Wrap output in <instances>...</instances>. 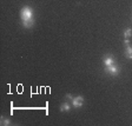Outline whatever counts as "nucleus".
I'll return each instance as SVG.
<instances>
[{
	"mask_svg": "<svg viewBox=\"0 0 132 126\" xmlns=\"http://www.w3.org/2000/svg\"><path fill=\"white\" fill-rule=\"evenodd\" d=\"M0 121H1V125H5V126H7V125H10V124H11V121H10V119L5 118V117H1V119H0Z\"/></svg>",
	"mask_w": 132,
	"mask_h": 126,
	"instance_id": "nucleus-9",
	"label": "nucleus"
},
{
	"mask_svg": "<svg viewBox=\"0 0 132 126\" xmlns=\"http://www.w3.org/2000/svg\"><path fill=\"white\" fill-rule=\"evenodd\" d=\"M104 71L106 72L107 74H110V75L117 77L119 74V72H120V69H119V66L117 65V64H113V65H110V66H105Z\"/></svg>",
	"mask_w": 132,
	"mask_h": 126,
	"instance_id": "nucleus-2",
	"label": "nucleus"
},
{
	"mask_svg": "<svg viewBox=\"0 0 132 126\" xmlns=\"http://www.w3.org/2000/svg\"><path fill=\"white\" fill-rule=\"evenodd\" d=\"M131 36H132V30L131 28H126V30L124 31V38L129 39V38H131Z\"/></svg>",
	"mask_w": 132,
	"mask_h": 126,
	"instance_id": "nucleus-8",
	"label": "nucleus"
},
{
	"mask_svg": "<svg viewBox=\"0 0 132 126\" xmlns=\"http://www.w3.org/2000/svg\"><path fill=\"white\" fill-rule=\"evenodd\" d=\"M103 63H104V66L113 65V64H116V58L112 54H105L103 58Z\"/></svg>",
	"mask_w": 132,
	"mask_h": 126,
	"instance_id": "nucleus-3",
	"label": "nucleus"
},
{
	"mask_svg": "<svg viewBox=\"0 0 132 126\" xmlns=\"http://www.w3.org/2000/svg\"><path fill=\"white\" fill-rule=\"evenodd\" d=\"M22 26L25 28H32V26L34 25V19H27V20H21Z\"/></svg>",
	"mask_w": 132,
	"mask_h": 126,
	"instance_id": "nucleus-5",
	"label": "nucleus"
},
{
	"mask_svg": "<svg viewBox=\"0 0 132 126\" xmlns=\"http://www.w3.org/2000/svg\"><path fill=\"white\" fill-rule=\"evenodd\" d=\"M73 98H74V97H72L71 94H66V99H70L71 102H72V100H73Z\"/></svg>",
	"mask_w": 132,
	"mask_h": 126,
	"instance_id": "nucleus-10",
	"label": "nucleus"
},
{
	"mask_svg": "<svg viewBox=\"0 0 132 126\" xmlns=\"http://www.w3.org/2000/svg\"><path fill=\"white\" fill-rule=\"evenodd\" d=\"M125 57L127 58V59H132V46L131 45H129V46L125 47Z\"/></svg>",
	"mask_w": 132,
	"mask_h": 126,
	"instance_id": "nucleus-6",
	"label": "nucleus"
},
{
	"mask_svg": "<svg viewBox=\"0 0 132 126\" xmlns=\"http://www.w3.org/2000/svg\"><path fill=\"white\" fill-rule=\"evenodd\" d=\"M71 110V106H70L67 103H64V104L60 105V111L61 112H69Z\"/></svg>",
	"mask_w": 132,
	"mask_h": 126,
	"instance_id": "nucleus-7",
	"label": "nucleus"
},
{
	"mask_svg": "<svg viewBox=\"0 0 132 126\" xmlns=\"http://www.w3.org/2000/svg\"><path fill=\"white\" fill-rule=\"evenodd\" d=\"M20 18L21 20H27V19H33V10L30 6H25L20 11Z\"/></svg>",
	"mask_w": 132,
	"mask_h": 126,
	"instance_id": "nucleus-1",
	"label": "nucleus"
},
{
	"mask_svg": "<svg viewBox=\"0 0 132 126\" xmlns=\"http://www.w3.org/2000/svg\"><path fill=\"white\" fill-rule=\"evenodd\" d=\"M82 104H84V98H82L81 96L74 97L73 100H72V105H73V107H76V108H79V107H81Z\"/></svg>",
	"mask_w": 132,
	"mask_h": 126,
	"instance_id": "nucleus-4",
	"label": "nucleus"
}]
</instances>
